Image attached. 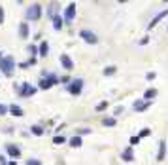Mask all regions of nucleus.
I'll return each mask as SVG.
<instances>
[{"label":"nucleus","mask_w":168,"mask_h":165,"mask_svg":"<svg viewBox=\"0 0 168 165\" xmlns=\"http://www.w3.org/2000/svg\"><path fill=\"white\" fill-rule=\"evenodd\" d=\"M164 15H168V10H166V11H162V13H159L157 17H155L153 21L149 23V27H155V25H157V23H159V21H161V19H162V17H164Z\"/></svg>","instance_id":"nucleus-2"},{"label":"nucleus","mask_w":168,"mask_h":165,"mask_svg":"<svg viewBox=\"0 0 168 165\" xmlns=\"http://www.w3.org/2000/svg\"><path fill=\"white\" fill-rule=\"evenodd\" d=\"M111 72H115V68H113V67H108V68H106V74H111Z\"/></svg>","instance_id":"nucleus-5"},{"label":"nucleus","mask_w":168,"mask_h":165,"mask_svg":"<svg viewBox=\"0 0 168 165\" xmlns=\"http://www.w3.org/2000/svg\"><path fill=\"white\" fill-rule=\"evenodd\" d=\"M81 38H85L89 44H97V42H98L97 36H94L93 33H89V30H81Z\"/></svg>","instance_id":"nucleus-1"},{"label":"nucleus","mask_w":168,"mask_h":165,"mask_svg":"<svg viewBox=\"0 0 168 165\" xmlns=\"http://www.w3.org/2000/svg\"><path fill=\"white\" fill-rule=\"evenodd\" d=\"M79 86H81V82H79V80H76V86H74V91H76V93L79 91Z\"/></svg>","instance_id":"nucleus-4"},{"label":"nucleus","mask_w":168,"mask_h":165,"mask_svg":"<svg viewBox=\"0 0 168 165\" xmlns=\"http://www.w3.org/2000/svg\"><path fill=\"white\" fill-rule=\"evenodd\" d=\"M66 17H74V6H70V10L66 11Z\"/></svg>","instance_id":"nucleus-3"}]
</instances>
